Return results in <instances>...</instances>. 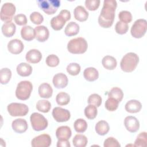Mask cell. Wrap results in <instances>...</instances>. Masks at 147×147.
<instances>
[{
	"label": "cell",
	"mask_w": 147,
	"mask_h": 147,
	"mask_svg": "<svg viewBox=\"0 0 147 147\" xmlns=\"http://www.w3.org/2000/svg\"><path fill=\"white\" fill-rule=\"evenodd\" d=\"M117 6V3L114 0H105L100 14L98 17L99 25L105 28H108L112 26L114 17L115 11Z\"/></svg>",
	"instance_id": "1"
},
{
	"label": "cell",
	"mask_w": 147,
	"mask_h": 147,
	"mask_svg": "<svg viewBox=\"0 0 147 147\" xmlns=\"http://www.w3.org/2000/svg\"><path fill=\"white\" fill-rule=\"evenodd\" d=\"M139 62L138 55L133 52H129L122 57L120 66L122 70L126 72H131L133 71Z\"/></svg>",
	"instance_id": "2"
},
{
	"label": "cell",
	"mask_w": 147,
	"mask_h": 147,
	"mask_svg": "<svg viewBox=\"0 0 147 147\" xmlns=\"http://www.w3.org/2000/svg\"><path fill=\"white\" fill-rule=\"evenodd\" d=\"M88 44L83 37H77L69 40L67 44L68 51L73 54H82L87 49Z\"/></svg>",
	"instance_id": "3"
},
{
	"label": "cell",
	"mask_w": 147,
	"mask_h": 147,
	"mask_svg": "<svg viewBox=\"0 0 147 147\" xmlns=\"http://www.w3.org/2000/svg\"><path fill=\"white\" fill-rule=\"evenodd\" d=\"M33 90V86L30 82L28 80L21 81L17 84L16 90V97L22 100L29 99Z\"/></svg>",
	"instance_id": "4"
},
{
	"label": "cell",
	"mask_w": 147,
	"mask_h": 147,
	"mask_svg": "<svg viewBox=\"0 0 147 147\" xmlns=\"http://www.w3.org/2000/svg\"><path fill=\"white\" fill-rule=\"evenodd\" d=\"M71 18V13L69 10H62L60 13L53 17L50 22L51 27L55 30H61L64 26L65 22Z\"/></svg>",
	"instance_id": "5"
},
{
	"label": "cell",
	"mask_w": 147,
	"mask_h": 147,
	"mask_svg": "<svg viewBox=\"0 0 147 147\" xmlns=\"http://www.w3.org/2000/svg\"><path fill=\"white\" fill-rule=\"evenodd\" d=\"M37 2L38 7L48 15L55 13L60 6L59 0H38Z\"/></svg>",
	"instance_id": "6"
},
{
	"label": "cell",
	"mask_w": 147,
	"mask_h": 147,
	"mask_svg": "<svg viewBox=\"0 0 147 147\" xmlns=\"http://www.w3.org/2000/svg\"><path fill=\"white\" fill-rule=\"evenodd\" d=\"M32 128L35 131H41L45 129L48 125L47 119L41 114L33 113L30 117Z\"/></svg>",
	"instance_id": "7"
},
{
	"label": "cell",
	"mask_w": 147,
	"mask_h": 147,
	"mask_svg": "<svg viewBox=\"0 0 147 147\" xmlns=\"http://www.w3.org/2000/svg\"><path fill=\"white\" fill-rule=\"evenodd\" d=\"M147 22L144 19L137 20L133 24L130 33L131 36L136 38H141L146 32Z\"/></svg>",
	"instance_id": "8"
},
{
	"label": "cell",
	"mask_w": 147,
	"mask_h": 147,
	"mask_svg": "<svg viewBox=\"0 0 147 147\" xmlns=\"http://www.w3.org/2000/svg\"><path fill=\"white\" fill-rule=\"evenodd\" d=\"M7 109L9 114L13 117L25 116L29 111L28 106L20 103H11L8 105Z\"/></svg>",
	"instance_id": "9"
},
{
	"label": "cell",
	"mask_w": 147,
	"mask_h": 147,
	"mask_svg": "<svg viewBox=\"0 0 147 147\" xmlns=\"http://www.w3.org/2000/svg\"><path fill=\"white\" fill-rule=\"evenodd\" d=\"M16 12V6L10 2H6L3 4L1 9V20L5 22H11L13 17Z\"/></svg>",
	"instance_id": "10"
},
{
	"label": "cell",
	"mask_w": 147,
	"mask_h": 147,
	"mask_svg": "<svg viewBox=\"0 0 147 147\" xmlns=\"http://www.w3.org/2000/svg\"><path fill=\"white\" fill-rule=\"evenodd\" d=\"M52 116L58 122H64L68 121L71 117L70 112L65 109L56 107L52 110Z\"/></svg>",
	"instance_id": "11"
},
{
	"label": "cell",
	"mask_w": 147,
	"mask_h": 147,
	"mask_svg": "<svg viewBox=\"0 0 147 147\" xmlns=\"http://www.w3.org/2000/svg\"><path fill=\"white\" fill-rule=\"evenodd\" d=\"M51 138L49 134H42L35 137L31 142L33 147H48L51 144Z\"/></svg>",
	"instance_id": "12"
},
{
	"label": "cell",
	"mask_w": 147,
	"mask_h": 147,
	"mask_svg": "<svg viewBox=\"0 0 147 147\" xmlns=\"http://www.w3.org/2000/svg\"><path fill=\"white\" fill-rule=\"evenodd\" d=\"M124 125L129 131L135 133L140 128V122L138 120L133 116H127L125 118Z\"/></svg>",
	"instance_id": "13"
},
{
	"label": "cell",
	"mask_w": 147,
	"mask_h": 147,
	"mask_svg": "<svg viewBox=\"0 0 147 147\" xmlns=\"http://www.w3.org/2000/svg\"><path fill=\"white\" fill-rule=\"evenodd\" d=\"M24 48L22 42L19 39H13L7 44L8 51L15 55H17L22 52Z\"/></svg>",
	"instance_id": "14"
},
{
	"label": "cell",
	"mask_w": 147,
	"mask_h": 147,
	"mask_svg": "<svg viewBox=\"0 0 147 147\" xmlns=\"http://www.w3.org/2000/svg\"><path fill=\"white\" fill-rule=\"evenodd\" d=\"M68 78L63 73H58L53 78V84L57 88H63L68 84Z\"/></svg>",
	"instance_id": "15"
},
{
	"label": "cell",
	"mask_w": 147,
	"mask_h": 147,
	"mask_svg": "<svg viewBox=\"0 0 147 147\" xmlns=\"http://www.w3.org/2000/svg\"><path fill=\"white\" fill-rule=\"evenodd\" d=\"M13 130L18 133H23L26 131L28 127L27 122L22 118L16 119L12 122L11 124Z\"/></svg>",
	"instance_id": "16"
},
{
	"label": "cell",
	"mask_w": 147,
	"mask_h": 147,
	"mask_svg": "<svg viewBox=\"0 0 147 147\" xmlns=\"http://www.w3.org/2000/svg\"><path fill=\"white\" fill-rule=\"evenodd\" d=\"M36 38L40 42H44L46 41L49 36L48 29L43 25L38 26L34 28Z\"/></svg>",
	"instance_id": "17"
},
{
	"label": "cell",
	"mask_w": 147,
	"mask_h": 147,
	"mask_svg": "<svg viewBox=\"0 0 147 147\" xmlns=\"http://www.w3.org/2000/svg\"><path fill=\"white\" fill-rule=\"evenodd\" d=\"M25 58L28 62L36 64L40 62L41 60L42 54L38 49H32L26 53Z\"/></svg>",
	"instance_id": "18"
},
{
	"label": "cell",
	"mask_w": 147,
	"mask_h": 147,
	"mask_svg": "<svg viewBox=\"0 0 147 147\" xmlns=\"http://www.w3.org/2000/svg\"><path fill=\"white\" fill-rule=\"evenodd\" d=\"M72 131L69 127L67 126H61L59 127L56 131V136L58 140H68L71 137Z\"/></svg>",
	"instance_id": "19"
},
{
	"label": "cell",
	"mask_w": 147,
	"mask_h": 147,
	"mask_svg": "<svg viewBox=\"0 0 147 147\" xmlns=\"http://www.w3.org/2000/svg\"><path fill=\"white\" fill-rule=\"evenodd\" d=\"M75 18L80 22L85 21L88 17V13L82 6H76L74 11Z\"/></svg>",
	"instance_id": "20"
},
{
	"label": "cell",
	"mask_w": 147,
	"mask_h": 147,
	"mask_svg": "<svg viewBox=\"0 0 147 147\" xmlns=\"http://www.w3.org/2000/svg\"><path fill=\"white\" fill-rule=\"evenodd\" d=\"M22 38L26 41H32L36 37L35 30L30 26H23L21 30Z\"/></svg>",
	"instance_id": "21"
},
{
	"label": "cell",
	"mask_w": 147,
	"mask_h": 147,
	"mask_svg": "<svg viewBox=\"0 0 147 147\" xmlns=\"http://www.w3.org/2000/svg\"><path fill=\"white\" fill-rule=\"evenodd\" d=\"M38 94L41 98H49L53 94V89L51 85L47 83H44L38 87Z\"/></svg>",
	"instance_id": "22"
},
{
	"label": "cell",
	"mask_w": 147,
	"mask_h": 147,
	"mask_svg": "<svg viewBox=\"0 0 147 147\" xmlns=\"http://www.w3.org/2000/svg\"><path fill=\"white\" fill-rule=\"evenodd\" d=\"M125 108V110L129 113H136L141 110L142 108V105L140 101L132 99L128 101L126 103Z\"/></svg>",
	"instance_id": "23"
},
{
	"label": "cell",
	"mask_w": 147,
	"mask_h": 147,
	"mask_svg": "<svg viewBox=\"0 0 147 147\" xmlns=\"http://www.w3.org/2000/svg\"><path fill=\"white\" fill-rule=\"evenodd\" d=\"M1 29L3 34L5 37H10L14 34L16 30V27L15 24L11 21L3 24L2 26Z\"/></svg>",
	"instance_id": "24"
},
{
	"label": "cell",
	"mask_w": 147,
	"mask_h": 147,
	"mask_svg": "<svg viewBox=\"0 0 147 147\" xmlns=\"http://www.w3.org/2000/svg\"><path fill=\"white\" fill-rule=\"evenodd\" d=\"M17 72L21 76H28L32 72V67L30 65L26 63H21L17 67Z\"/></svg>",
	"instance_id": "25"
},
{
	"label": "cell",
	"mask_w": 147,
	"mask_h": 147,
	"mask_svg": "<svg viewBox=\"0 0 147 147\" xmlns=\"http://www.w3.org/2000/svg\"><path fill=\"white\" fill-rule=\"evenodd\" d=\"M83 76L87 81L93 82L98 78L99 73L96 68L94 67H88L84 69Z\"/></svg>",
	"instance_id": "26"
},
{
	"label": "cell",
	"mask_w": 147,
	"mask_h": 147,
	"mask_svg": "<svg viewBox=\"0 0 147 147\" xmlns=\"http://www.w3.org/2000/svg\"><path fill=\"white\" fill-rule=\"evenodd\" d=\"M102 64L103 66L107 69L113 70L115 68L117 65L116 59L111 56H106L102 60Z\"/></svg>",
	"instance_id": "27"
},
{
	"label": "cell",
	"mask_w": 147,
	"mask_h": 147,
	"mask_svg": "<svg viewBox=\"0 0 147 147\" xmlns=\"http://www.w3.org/2000/svg\"><path fill=\"white\" fill-rule=\"evenodd\" d=\"M109 123L104 120L98 121L95 125V131L99 135L104 136L109 132Z\"/></svg>",
	"instance_id": "28"
},
{
	"label": "cell",
	"mask_w": 147,
	"mask_h": 147,
	"mask_svg": "<svg viewBox=\"0 0 147 147\" xmlns=\"http://www.w3.org/2000/svg\"><path fill=\"white\" fill-rule=\"evenodd\" d=\"M79 32V26L75 22L71 21L66 26L64 32L67 36H73L76 35Z\"/></svg>",
	"instance_id": "29"
},
{
	"label": "cell",
	"mask_w": 147,
	"mask_h": 147,
	"mask_svg": "<svg viewBox=\"0 0 147 147\" xmlns=\"http://www.w3.org/2000/svg\"><path fill=\"white\" fill-rule=\"evenodd\" d=\"M73 145L75 147H85L88 142L87 138L83 134H78L72 140Z\"/></svg>",
	"instance_id": "30"
},
{
	"label": "cell",
	"mask_w": 147,
	"mask_h": 147,
	"mask_svg": "<svg viewBox=\"0 0 147 147\" xmlns=\"http://www.w3.org/2000/svg\"><path fill=\"white\" fill-rule=\"evenodd\" d=\"M109 98H113L117 99L119 102H120L123 97V93L122 90L119 87H113L108 93Z\"/></svg>",
	"instance_id": "31"
},
{
	"label": "cell",
	"mask_w": 147,
	"mask_h": 147,
	"mask_svg": "<svg viewBox=\"0 0 147 147\" xmlns=\"http://www.w3.org/2000/svg\"><path fill=\"white\" fill-rule=\"evenodd\" d=\"M11 77V71L7 68H2L0 71V81L2 84H7Z\"/></svg>",
	"instance_id": "32"
},
{
	"label": "cell",
	"mask_w": 147,
	"mask_h": 147,
	"mask_svg": "<svg viewBox=\"0 0 147 147\" xmlns=\"http://www.w3.org/2000/svg\"><path fill=\"white\" fill-rule=\"evenodd\" d=\"M56 100L57 103L60 106L67 105L70 101V96L66 92H60L56 95Z\"/></svg>",
	"instance_id": "33"
},
{
	"label": "cell",
	"mask_w": 147,
	"mask_h": 147,
	"mask_svg": "<svg viewBox=\"0 0 147 147\" xmlns=\"http://www.w3.org/2000/svg\"><path fill=\"white\" fill-rule=\"evenodd\" d=\"M51 108V103L47 100H40L36 103V109L42 113H48Z\"/></svg>",
	"instance_id": "34"
},
{
	"label": "cell",
	"mask_w": 147,
	"mask_h": 147,
	"mask_svg": "<svg viewBox=\"0 0 147 147\" xmlns=\"http://www.w3.org/2000/svg\"><path fill=\"white\" fill-rule=\"evenodd\" d=\"M98 113V110L96 106L93 105L89 104L84 109V114L85 116L89 119H94Z\"/></svg>",
	"instance_id": "35"
},
{
	"label": "cell",
	"mask_w": 147,
	"mask_h": 147,
	"mask_svg": "<svg viewBox=\"0 0 147 147\" xmlns=\"http://www.w3.org/2000/svg\"><path fill=\"white\" fill-rule=\"evenodd\" d=\"M74 129L78 133H83L87 128V123L86 121L82 118L76 119L74 122Z\"/></svg>",
	"instance_id": "36"
},
{
	"label": "cell",
	"mask_w": 147,
	"mask_h": 147,
	"mask_svg": "<svg viewBox=\"0 0 147 147\" xmlns=\"http://www.w3.org/2000/svg\"><path fill=\"white\" fill-rule=\"evenodd\" d=\"M147 142V136L146 133L145 131H143L140 133L136 140L134 142V146H140V147H144L146 146Z\"/></svg>",
	"instance_id": "37"
},
{
	"label": "cell",
	"mask_w": 147,
	"mask_h": 147,
	"mask_svg": "<svg viewBox=\"0 0 147 147\" xmlns=\"http://www.w3.org/2000/svg\"><path fill=\"white\" fill-rule=\"evenodd\" d=\"M119 103L117 99L113 98H108L105 102V107L109 111H114L118 108Z\"/></svg>",
	"instance_id": "38"
},
{
	"label": "cell",
	"mask_w": 147,
	"mask_h": 147,
	"mask_svg": "<svg viewBox=\"0 0 147 147\" xmlns=\"http://www.w3.org/2000/svg\"><path fill=\"white\" fill-rule=\"evenodd\" d=\"M80 66L79 64L76 63H72L68 64L67 67V72L72 76H76L78 75L80 71Z\"/></svg>",
	"instance_id": "39"
},
{
	"label": "cell",
	"mask_w": 147,
	"mask_h": 147,
	"mask_svg": "<svg viewBox=\"0 0 147 147\" xmlns=\"http://www.w3.org/2000/svg\"><path fill=\"white\" fill-rule=\"evenodd\" d=\"M87 102L88 104L95 105L96 107H99L102 103V98L97 94H92L89 96Z\"/></svg>",
	"instance_id": "40"
},
{
	"label": "cell",
	"mask_w": 147,
	"mask_h": 147,
	"mask_svg": "<svg viewBox=\"0 0 147 147\" xmlns=\"http://www.w3.org/2000/svg\"><path fill=\"white\" fill-rule=\"evenodd\" d=\"M118 17L120 21L126 24L130 22L132 20V15L131 13L127 10H122L120 11L118 14Z\"/></svg>",
	"instance_id": "41"
},
{
	"label": "cell",
	"mask_w": 147,
	"mask_h": 147,
	"mask_svg": "<svg viewBox=\"0 0 147 147\" xmlns=\"http://www.w3.org/2000/svg\"><path fill=\"white\" fill-rule=\"evenodd\" d=\"M129 29L127 24L122 22L121 21H118L115 26V29L116 32L119 34H125Z\"/></svg>",
	"instance_id": "42"
},
{
	"label": "cell",
	"mask_w": 147,
	"mask_h": 147,
	"mask_svg": "<svg viewBox=\"0 0 147 147\" xmlns=\"http://www.w3.org/2000/svg\"><path fill=\"white\" fill-rule=\"evenodd\" d=\"M59 59L55 55H50L46 58V64L48 66L51 67H55L59 65Z\"/></svg>",
	"instance_id": "43"
},
{
	"label": "cell",
	"mask_w": 147,
	"mask_h": 147,
	"mask_svg": "<svg viewBox=\"0 0 147 147\" xmlns=\"http://www.w3.org/2000/svg\"><path fill=\"white\" fill-rule=\"evenodd\" d=\"M30 21L34 24L39 25L44 21V17L41 14L37 11H34L30 15Z\"/></svg>",
	"instance_id": "44"
},
{
	"label": "cell",
	"mask_w": 147,
	"mask_h": 147,
	"mask_svg": "<svg viewBox=\"0 0 147 147\" xmlns=\"http://www.w3.org/2000/svg\"><path fill=\"white\" fill-rule=\"evenodd\" d=\"M100 2L99 0H86L85 1V6L89 10L94 11L99 7Z\"/></svg>",
	"instance_id": "45"
},
{
	"label": "cell",
	"mask_w": 147,
	"mask_h": 147,
	"mask_svg": "<svg viewBox=\"0 0 147 147\" xmlns=\"http://www.w3.org/2000/svg\"><path fill=\"white\" fill-rule=\"evenodd\" d=\"M104 147H120L121 145L114 137H108L104 141Z\"/></svg>",
	"instance_id": "46"
},
{
	"label": "cell",
	"mask_w": 147,
	"mask_h": 147,
	"mask_svg": "<svg viewBox=\"0 0 147 147\" xmlns=\"http://www.w3.org/2000/svg\"><path fill=\"white\" fill-rule=\"evenodd\" d=\"M14 20L18 25H25L27 24V18L25 14H18L14 16Z\"/></svg>",
	"instance_id": "47"
},
{
	"label": "cell",
	"mask_w": 147,
	"mask_h": 147,
	"mask_svg": "<svg viewBox=\"0 0 147 147\" xmlns=\"http://www.w3.org/2000/svg\"><path fill=\"white\" fill-rule=\"evenodd\" d=\"M70 144L67 140H58L57 142V147H70Z\"/></svg>",
	"instance_id": "48"
}]
</instances>
